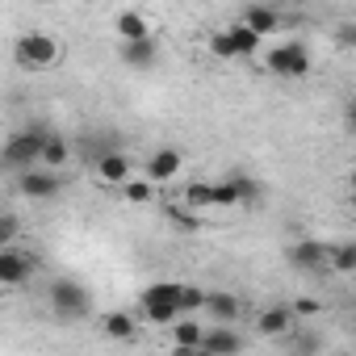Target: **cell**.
<instances>
[{
	"mask_svg": "<svg viewBox=\"0 0 356 356\" xmlns=\"http://www.w3.org/2000/svg\"><path fill=\"white\" fill-rule=\"evenodd\" d=\"M17 235H22L17 218H13V214H0V248H5V243H17Z\"/></svg>",
	"mask_w": 356,
	"mask_h": 356,
	"instance_id": "cell-28",
	"label": "cell"
},
{
	"mask_svg": "<svg viewBox=\"0 0 356 356\" xmlns=\"http://www.w3.org/2000/svg\"><path fill=\"white\" fill-rule=\"evenodd\" d=\"M47 302H51V310H55L59 323H80L92 310V293L76 277H55L51 289H47Z\"/></svg>",
	"mask_w": 356,
	"mask_h": 356,
	"instance_id": "cell-1",
	"label": "cell"
},
{
	"mask_svg": "<svg viewBox=\"0 0 356 356\" xmlns=\"http://www.w3.org/2000/svg\"><path fill=\"white\" fill-rule=\"evenodd\" d=\"M63 176H59V168H22L17 172V189H22V197H30V202H55L59 193H63Z\"/></svg>",
	"mask_w": 356,
	"mask_h": 356,
	"instance_id": "cell-6",
	"label": "cell"
},
{
	"mask_svg": "<svg viewBox=\"0 0 356 356\" xmlns=\"http://www.w3.org/2000/svg\"><path fill=\"white\" fill-rule=\"evenodd\" d=\"M356 42V26L348 22V26H339V47H352Z\"/></svg>",
	"mask_w": 356,
	"mask_h": 356,
	"instance_id": "cell-32",
	"label": "cell"
},
{
	"mask_svg": "<svg viewBox=\"0 0 356 356\" xmlns=\"http://www.w3.org/2000/svg\"><path fill=\"white\" fill-rule=\"evenodd\" d=\"M172 222H176V227H181V231H197V227H202V222H197L193 214H181V210H176V214H172Z\"/></svg>",
	"mask_w": 356,
	"mask_h": 356,
	"instance_id": "cell-31",
	"label": "cell"
},
{
	"mask_svg": "<svg viewBox=\"0 0 356 356\" xmlns=\"http://www.w3.org/2000/svg\"><path fill=\"white\" fill-rule=\"evenodd\" d=\"M101 331L109 339H134L138 335V323H134L130 310H109V314H101Z\"/></svg>",
	"mask_w": 356,
	"mask_h": 356,
	"instance_id": "cell-18",
	"label": "cell"
},
{
	"mask_svg": "<svg viewBox=\"0 0 356 356\" xmlns=\"http://www.w3.org/2000/svg\"><path fill=\"white\" fill-rule=\"evenodd\" d=\"M172 339H176V348L181 352H197V343H202V323H176L172 318Z\"/></svg>",
	"mask_w": 356,
	"mask_h": 356,
	"instance_id": "cell-21",
	"label": "cell"
},
{
	"mask_svg": "<svg viewBox=\"0 0 356 356\" xmlns=\"http://www.w3.org/2000/svg\"><path fill=\"white\" fill-rule=\"evenodd\" d=\"M181 163H185V155L176 151V147H159V151L147 159V181H151V185L176 181V176H181Z\"/></svg>",
	"mask_w": 356,
	"mask_h": 356,
	"instance_id": "cell-10",
	"label": "cell"
},
{
	"mask_svg": "<svg viewBox=\"0 0 356 356\" xmlns=\"http://www.w3.org/2000/svg\"><path fill=\"white\" fill-rule=\"evenodd\" d=\"M67 159H72V143H67V134H59V130H47L38 163H47V168H63Z\"/></svg>",
	"mask_w": 356,
	"mask_h": 356,
	"instance_id": "cell-17",
	"label": "cell"
},
{
	"mask_svg": "<svg viewBox=\"0 0 356 356\" xmlns=\"http://www.w3.org/2000/svg\"><path fill=\"white\" fill-rule=\"evenodd\" d=\"M143 318L147 323H172L181 318V281H155L143 289Z\"/></svg>",
	"mask_w": 356,
	"mask_h": 356,
	"instance_id": "cell-3",
	"label": "cell"
},
{
	"mask_svg": "<svg viewBox=\"0 0 356 356\" xmlns=\"http://www.w3.org/2000/svg\"><path fill=\"white\" fill-rule=\"evenodd\" d=\"M210 55H218V59H239V55H235V47H231V34H227V30L210 38Z\"/></svg>",
	"mask_w": 356,
	"mask_h": 356,
	"instance_id": "cell-27",
	"label": "cell"
},
{
	"mask_svg": "<svg viewBox=\"0 0 356 356\" xmlns=\"http://www.w3.org/2000/svg\"><path fill=\"white\" fill-rule=\"evenodd\" d=\"M97 181L101 185H122V181H130V155L118 147V151H109V155H101L97 163Z\"/></svg>",
	"mask_w": 356,
	"mask_h": 356,
	"instance_id": "cell-13",
	"label": "cell"
},
{
	"mask_svg": "<svg viewBox=\"0 0 356 356\" xmlns=\"http://www.w3.org/2000/svg\"><path fill=\"white\" fill-rule=\"evenodd\" d=\"M118 55H122L126 67H155V63H159V42H155L151 34H143V38H126V42L118 47Z\"/></svg>",
	"mask_w": 356,
	"mask_h": 356,
	"instance_id": "cell-11",
	"label": "cell"
},
{
	"mask_svg": "<svg viewBox=\"0 0 356 356\" xmlns=\"http://www.w3.org/2000/svg\"><path fill=\"white\" fill-rule=\"evenodd\" d=\"M210 206H239V193H235V181L227 176V181H218V185H210Z\"/></svg>",
	"mask_w": 356,
	"mask_h": 356,
	"instance_id": "cell-23",
	"label": "cell"
},
{
	"mask_svg": "<svg viewBox=\"0 0 356 356\" xmlns=\"http://www.w3.org/2000/svg\"><path fill=\"white\" fill-rule=\"evenodd\" d=\"M202 310H206L214 323H235V318H239V298L227 293V289H214V293H206Z\"/></svg>",
	"mask_w": 356,
	"mask_h": 356,
	"instance_id": "cell-15",
	"label": "cell"
},
{
	"mask_svg": "<svg viewBox=\"0 0 356 356\" xmlns=\"http://www.w3.org/2000/svg\"><path fill=\"white\" fill-rule=\"evenodd\" d=\"M264 63H268V72L281 76V80H302V76H310V47L298 42V38H289V42L273 47V51L264 55Z\"/></svg>",
	"mask_w": 356,
	"mask_h": 356,
	"instance_id": "cell-4",
	"label": "cell"
},
{
	"mask_svg": "<svg viewBox=\"0 0 356 356\" xmlns=\"http://www.w3.org/2000/svg\"><path fill=\"white\" fill-rule=\"evenodd\" d=\"M181 197H185V206H210V185L206 181H189Z\"/></svg>",
	"mask_w": 356,
	"mask_h": 356,
	"instance_id": "cell-25",
	"label": "cell"
},
{
	"mask_svg": "<svg viewBox=\"0 0 356 356\" xmlns=\"http://www.w3.org/2000/svg\"><path fill=\"white\" fill-rule=\"evenodd\" d=\"M243 343H248V339H243L239 331H231V323H218L214 331H202V343H197V348H202L206 356H235V352H243Z\"/></svg>",
	"mask_w": 356,
	"mask_h": 356,
	"instance_id": "cell-8",
	"label": "cell"
},
{
	"mask_svg": "<svg viewBox=\"0 0 356 356\" xmlns=\"http://www.w3.org/2000/svg\"><path fill=\"white\" fill-rule=\"evenodd\" d=\"M327 264L335 273H356V243H335L327 248Z\"/></svg>",
	"mask_w": 356,
	"mask_h": 356,
	"instance_id": "cell-22",
	"label": "cell"
},
{
	"mask_svg": "<svg viewBox=\"0 0 356 356\" xmlns=\"http://www.w3.org/2000/svg\"><path fill=\"white\" fill-rule=\"evenodd\" d=\"M34 268H38V256H34V252H26V248H17V243H5V248H0V289L26 285V281L34 277Z\"/></svg>",
	"mask_w": 356,
	"mask_h": 356,
	"instance_id": "cell-7",
	"label": "cell"
},
{
	"mask_svg": "<svg viewBox=\"0 0 356 356\" xmlns=\"http://www.w3.org/2000/svg\"><path fill=\"white\" fill-rule=\"evenodd\" d=\"M227 34H231V47H235V55H239V59L256 55V51H260V42H264V38H260V34H256L252 26H243V22H235V26H231Z\"/></svg>",
	"mask_w": 356,
	"mask_h": 356,
	"instance_id": "cell-19",
	"label": "cell"
},
{
	"mask_svg": "<svg viewBox=\"0 0 356 356\" xmlns=\"http://www.w3.org/2000/svg\"><path fill=\"white\" fill-rule=\"evenodd\" d=\"M42 138H47V126H38V122L17 130V134H9V143L0 147V168H13V172L34 168L38 155H42Z\"/></svg>",
	"mask_w": 356,
	"mask_h": 356,
	"instance_id": "cell-2",
	"label": "cell"
},
{
	"mask_svg": "<svg viewBox=\"0 0 356 356\" xmlns=\"http://www.w3.org/2000/svg\"><path fill=\"white\" fill-rule=\"evenodd\" d=\"M113 30H118V42H126V38H143V34H151V30H147V17H143V13H134V9H126V13H118V17H113Z\"/></svg>",
	"mask_w": 356,
	"mask_h": 356,
	"instance_id": "cell-20",
	"label": "cell"
},
{
	"mask_svg": "<svg viewBox=\"0 0 356 356\" xmlns=\"http://www.w3.org/2000/svg\"><path fill=\"white\" fill-rule=\"evenodd\" d=\"M293 327H298V314H293L289 306H268V310L256 314V331L268 335V339H281V335L293 331Z\"/></svg>",
	"mask_w": 356,
	"mask_h": 356,
	"instance_id": "cell-12",
	"label": "cell"
},
{
	"mask_svg": "<svg viewBox=\"0 0 356 356\" xmlns=\"http://www.w3.org/2000/svg\"><path fill=\"white\" fill-rule=\"evenodd\" d=\"M243 26H252V30L264 38V34L281 30V26H285V17H281L273 5H248V9H243Z\"/></svg>",
	"mask_w": 356,
	"mask_h": 356,
	"instance_id": "cell-16",
	"label": "cell"
},
{
	"mask_svg": "<svg viewBox=\"0 0 356 356\" xmlns=\"http://www.w3.org/2000/svg\"><path fill=\"white\" fill-rule=\"evenodd\" d=\"M285 260H289L293 268H302V273H318V268L327 264V243H318V239H298V243L285 248Z\"/></svg>",
	"mask_w": 356,
	"mask_h": 356,
	"instance_id": "cell-9",
	"label": "cell"
},
{
	"mask_svg": "<svg viewBox=\"0 0 356 356\" xmlns=\"http://www.w3.org/2000/svg\"><path fill=\"white\" fill-rule=\"evenodd\" d=\"M118 147H122L118 130H88V134L80 138V159H84V163H97L101 155H109V151H118Z\"/></svg>",
	"mask_w": 356,
	"mask_h": 356,
	"instance_id": "cell-14",
	"label": "cell"
},
{
	"mask_svg": "<svg viewBox=\"0 0 356 356\" xmlns=\"http://www.w3.org/2000/svg\"><path fill=\"white\" fill-rule=\"evenodd\" d=\"M231 181H235L239 206H243V202H256V193H260V189H256V181H252V176H231Z\"/></svg>",
	"mask_w": 356,
	"mask_h": 356,
	"instance_id": "cell-29",
	"label": "cell"
},
{
	"mask_svg": "<svg viewBox=\"0 0 356 356\" xmlns=\"http://www.w3.org/2000/svg\"><path fill=\"white\" fill-rule=\"evenodd\" d=\"M59 55H63V47H59L51 34H22V38L13 42V59H17L22 67H34V72L55 67Z\"/></svg>",
	"mask_w": 356,
	"mask_h": 356,
	"instance_id": "cell-5",
	"label": "cell"
},
{
	"mask_svg": "<svg viewBox=\"0 0 356 356\" xmlns=\"http://www.w3.org/2000/svg\"><path fill=\"white\" fill-rule=\"evenodd\" d=\"M206 302V289L202 285H181V314H197Z\"/></svg>",
	"mask_w": 356,
	"mask_h": 356,
	"instance_id": "cell-24",
	"label": "cell"
},
{
	"mask_svg": "<svg viewBox=\"0 0 356 356\" xmlns=\"http://www.w3.org/2000/svg\"><path fill=\"white\" fill-rule=\"evenodd\" d=\"M289 310H293V314H306V318H314V314H318V310H323V306H318V302H314V298H302V302H293V306H289Z\"/></svg>",
	"mask_w": 356,
	"mask_h": 356,
	"instance_id": "cell-30",
	"label": "cell"
},
{
	"mask_svg": "<svg viewBox=\"0 0 356 356\" xmlns=\"http://www.w3.org/2000/svg\"><path fill=\"white\" fill-rule=\"evenodd\" d=\"M126 202H151V181H122Z\"/></svg>",
	"mask_w": 356,
	"mask_h": 356,
	"instance_id": "cell-26",
	"label": "cell"
}]
</instances>
